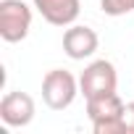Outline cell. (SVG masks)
<instances>
[{"instance_id": "5", "label": "cell", "mask_w": 134, "mask_h": 134, "mask_svg": "<svg viewBox=\"0 0 134 134\" xmlns=\"http://www.w3.org/2000/svg\"><path fill=\"white\" fill-rule=\"evenodd\" d=\"M0 118L11 129H21L34 118V100L26 92H8L0 100Z\"/></svg>"}, {"instance_id": "6", "label": "cell", "mask_w": 134, "mask_h": 134, "mask_svg": "<svg viewBox=\"0 0 134 134\" xmlns=\"http://www.w3.org/2000/svg\"><path fill=\"white\" fill-rule=\"evenodd\" d=\"M34 8L53 26H71L79 19L82 3L79 0H34Z\"/></svg>"}, {"instance_id": "4", "label": "cell", "mask_w": 134, "mask_h": 134, "mask_svg": "<svg viewBox=\"0 0 134 134\" xmlns=\"http://www.w3.org/2000/svg\"><path fill=\"white\" fill-rule=\"evenodd\" d=\"M97 32L90 29V26H82V24H71L69 29L63 32V53L69 55L71 60H84V58H92L97 53Z\"/></svg>"}, {"instance_id": "2", "label": "cell", "mask_w": 134, "mask_h": 134, "mask_svg": "<svg viewBox=\"0 0 134 134\" xmlns=\"http://www.w3.org/2000/svg\"><path fill=\"white\" fill-rule=\"evenodd\" d=\"M32 29V8L24 0H0V37L5 42L26 40Z\"/></svg>"}, {"instance_id": "9", "label": "cell", "mask_w": 134, "mask_h": 134, "mask_svg": "<svg viewBox=\"0 0 134 134\" xmlns=\"http://www.w3.org/2000/svg\"><path fill=\"white\" fill-rule=\"evenodd\" d=\"M121 124H124V134H134V103H126L124 105Z\"/></svg>"}, {"instance_id": "3", "label": "cell", "mask_w": 134, "mask_h": 134, "mask_svg": "<svg viewBox=\"0 0 134 134\" xmlns=\"http://www.w3.org/2000/svg\"><path fill=\"white\" fill-rule=\"evenodd\" d=\"M116 84H118L116 66L110 60H105V58L92 60L79 76V90H82L84 100L100 97V95H110V92H116Z\"/></svg>"}, {"instance_id": "7", "label": "cell", "mask_w": 134, "mask_h": 134, "mask_svg": "<svg viewBox=\"0 0 134 134\" xmlns=\"http://www.w3.org/2000/svg\"><path fill=\"white\" fill-rule=\"evenodd\" d=\"M124 105H126V103H124L116 92L100 95V97H90V100H87V116H90L92 126H95V124H105V121H118L121 113H124Z\"/></svg>"}, {"instance_id": "1", "label": "cell", "mask_w": 134, "mask_h": 134, "mask_svg": "<svg viewBox=\"0 0 134 134\" xmlns=\"http://www.w3.org/2000/svg\"><path fill=\"white\" fill-rule=\"evenodd\" d=\"M79 92H82L79 82L74 79L71 71H66V69H53L42 79V100L53 110H66L76 100Z\"/></svg>"}, {"instance_id": "8", "label": "cell", "mask_w": 134, "mask_h": 134, "mask_svg": "<svg viewBox=\"0 0 134 134\" xmlns=\"http://www.w3.org/2000/svg\"><path fill=\"white\" fill-rule=\"evenodd\" d=\"M105 16H126L134 11V0H100Z\"/></svg>"}]
</instances>
